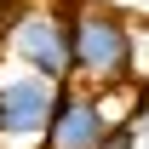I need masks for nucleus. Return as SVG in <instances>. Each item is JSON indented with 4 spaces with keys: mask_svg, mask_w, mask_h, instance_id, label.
<instances>
[{
    "mask_svg": "<svg viewBox=\"0 0 149 149\" xmlns=\"http://www.w3.org/2000/svg\"><path fill=\"white\" fill-rule=\"evenodd\" d=\"M109 120H115V115H109V97H103V92L63 80L40 149H97V143H103V132H109Z\"/></svg>",
    "mask_w": 149,
    "mask_h": 149,
    "instance_id": "nucleus-4",
    "label": "nucleus"
},
{
    "mask_svg": "<svg viewBox=\"0 0 149 149\" xmlns=\"http://www.w3.org/2000/svg\"><path fill=\"white\" fill-rule=\"evenodd\" d=\"M120 12H126V17H138V23H149V0H120Z\"/></svg>",
    "mask_w": 149,
    "mask_h": 149,
    "instance_id": "nucleus-6",
    "label": "nucleus"
},
{
    "mask_svg": "<svg viewBox=\"0 0 149 149\" xmlns=\"http://www.w3.org/2000/svg\"><path fill=\"white\" fill-rule=\"evenodd\" d=\"M132 46H138V17H126L120 6L69 0V80L74 86H92V92L132 86Z\"/></svg>",
    "mask_w": 149,
    "mask_h": 149,
    "instance_id": "nucleus-1",
    "label": "nucleus"
},
{
    "mask_svg": "<svg viewBox=\"0 0 149 149\" xmlns=\"http://www.w3.org/2000/svg\"><path fill=\"white\" fill-rule=\"evenodd\" d=\"M97 149H138V120H109V132H103Z\"/></svg>",
    "mask_w": 149,
    "mask_h": 149,
    "instance_id": "nucleus-5",
    "label": "nucleus"
},
{
    "mask_svg": "<svg viewBox=\"0 0 149 149\" xmlns=\"http://www.w3.org/2000/svg\"><path fill=\"white\" fill-rule=\"evenodd\" d=\"M86 6H120V0H86Z\"/></svg>",
    "mask_w": 149,
    "mask_h": 149,
    "instance_id": "nucleus-7",
    "label": "nucleus"
},
{
    "mask_svg": "<svg viewBox=\"0 0 149 149\" xmlns=\"http://www.w3.org/2000/svg\"><path fill=\"white\" fill-rule=\"evenodd\" d=\"M0 63L69 80V0H17L0 12Z\"/></svg>",
    "mask_w": 149,
    "mask_h": 149,
    "instance_id": "nucleus-2",
    "label": "nucleus"
},
{
    "mask_svg": "<svg viewBox=\"0 0 149 149\" xmlns=\"http://www.w3.org/2000/svg\"><path fill=\"white\" fill-rule=\"evenodd\" d=\"M57 103V80L0 63V149H40Z\"/></svg>",
    "mask_w": 149,
    "mask_h": 149,
    "instance_id": "nucleus-3",
    "label": "nucleus"
}]
</instances>
